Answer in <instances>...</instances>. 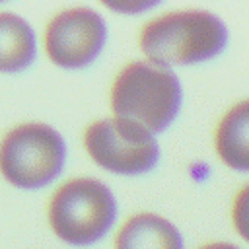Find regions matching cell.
I'll return each instance as SVG.
<instances>
[{"instance_id":"8fae6325","label":"cell","mask_w":249,"mask_h":249,"mask_svg":"<svg viewBox=\"0 0 249 249\" xmlns=\"http://www.w3.org/2000/svg\"><path fill=\"white\" fill-rule=\"evenodd\" d=\"M111 10H117V12H124V14H134V12H142L146 8L152 6V2H146V0H123V2H105Z\"/></svg>"},{"instance_id":"3957f363","label":"cell","mask_w":249,"mask_h":249,"mask_svg":"<svg viewBox=\"0 0 249 249\" xmlns=\"http://www.w3.org/2000/svg\"><path fill=\"white\" fill-rule=\"evenodd\" d=\"M117 200L111 189L93 177H72L60 183L47 204L53 233L70 245H89L113 226Z\"/></svg>"},{"instance_id":"52a82bcc","label":"cell","mask_w":249,"mask_h":249,"mask_svg":"<svg viewBox=\"0 0 249 249\" xmlns=\"http://www.w3.org/2000/svg\"><path fill=\"white\" fill-rule=\"evenodd\" d=\"M115 249H183V237L167 218L136 212L119 226Z\"/></svg>"},{"instance_id":"30bf717a","label":"cell","mask_w":249,"mask_h":249,"mask_svg":"<svg viewBox=\"0 0 249 249\" xmlns=\"http://www.w3.org/2000/svg\"><path fill=\"white\" fill-rule=\"evenodd\" d=\"M231 224L235 231L249 243V183H245L231 200Z\"/></svg>"},{"instance_id":"6da1fadb","label":"cell","mask_w":249,"mask_h":249,"mask_svg":"<svg viewBox=\"0 0 249 249\" xmlns=\"http://www.w3.org/2000/svg\"><path fill=\"white\" fill-rule=\"evenodd\" d=\"M228 43L226 23L208 10H173L148 19L138 33L146 60L173 68L208 60Z\"/></svg>"},{"instance_id":"7a4b0ae2","label":"cell","mask_w":249,"mask_h":249,"mask_svg":"<svg viewBox=\"0 0 249 249\" xmlns=\"http://www.w3.org/2000/svg\"><path fill=\"white\" fill-rule=\"evenodd\" d=\"M181 82L171 68L130 60L113 78L109 103L115 117L132 121L152 134L163 130L181 107Z\"/></svg>"},{"instance_id":"9c48e42d","label":"cell","mask_w":249,"mask_h":249,"mask_svg":"<svg viewBox=\"0 0 249 249\" xmlns=\"http://www.w3.org/2000/svg\"><path fill=\"white\" fill-rule=\"evenodd\" d=\"M37 53L31 25L14 12H0V72L27 68Z\"/></svg>"},{"instance_id":"5b68a950","label":"cell","mask_w":249,"mask_h":249,"mask_svg":"<svg viewBox=\"0 0 249 249\" xmlns=\"http://www.w3.org/2000/svg\"><path fill=\"white\" fill-rule=\"evenodd\" d=\"M84 148L99 167L119 175L146 173L160 156L158 140L150 130L115 115L95 119L86 126Z\"/></svg>"},{"instance_id":"7c38bea8","label":"cell","mask_w":249,"mask_h":249,"mask_svg":"<svg viewBox=\"0 0 249 249\" xmlns=\"http://www.w3.org/2000/svg\"><path fill=\"white\" fill-rule=\"evenodd\" d=\"M198 249H239V247L230 243V241H210V243L200 245Z\"/></svg>"},{"instance_id":"8992f818","label":"cell","mask_w":249,"mask_h":249,"mask_svg":"<svg viewBox=\"0 0 249 249\" xmlns=\"http://www.w3.org/2000/svg\"><path fill=\"white\" fill-rule=\"evenodd\" d=\"M105 37L107 27L103 18L88 6H74L56 12L47 21L43 47L53 64L82 68L101 53Z\"/></svg>"},{"instance_id":"ba28073f","label":"cell","mask_w":249,"mask_h":249,"mask_svg":"<svg viewBox=\"0 0 249 249\" xmlns=\"http://www.w3.org/2000/svg\"><path fill=\"white\" fill-rule=\"evenodd\" d=\"M212 140L222 163L237 171H249V97L224 111Z\"/></svg>"},{"instance_id":"277c9868","label":"cell","mask_w":249,"mask_h":249,"mask_svg":"<svg viewBox=\"0 0 249 249\" xmlns=\"http://www.w3.org/2000/svg\"><path fill=\"white\" fill-rule=\"evenodd\" d=\"M64 158V138L47 123H19L0 138V175L19 189L51 183L60 173Z\"/></svg>"}]
</instances>
